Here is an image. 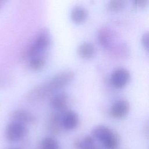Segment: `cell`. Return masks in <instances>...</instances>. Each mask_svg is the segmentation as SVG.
<instances>
[{"label": "cell", "instance_id": "1", "mask_svg": "<svg viewBox=\"0 0 149 149\" xmlns=\"http://www.w3.org/2000/svg\"><path fill=\"white\" fill-rule=\"evenodd\" d=\"M74 73L72 70L61 72L47 81H45L30 90L26 95L29 101H40L52 93L63 87L74 77Z\"/></svg>", "mask_w": 149, "mask_h": 149}, {"label": "cell", "instance_id": "2", "mask_svg": "<svg viewBox=\"0 0 149 149\" xmlns=\"http://www.w3.org/2000/svg\"><path fill=\"white\" fill-rule=\"evenodd\" d=\"M92 137L103 143L106 149H116L119 145V138L110 128L104 125L95 126L91 130Z\"/></svg>", "mask_w": 149, "mask_h": 149}, {"label": "cell", "instance_id": "3", "mask_svg": "<svg viewBox=\"0 0 149 149\" xmlns=\"http://www.w3.org/2000/svg\"><path fill=\"white\" fill-rule=\"evenodd\" d=\"M50 43L51 37L49 31L47 29L42 30L27 48V56L31 58L34 56L40 55L41 53L47 49Z\"/></svg>", "mask_w": 149, "mask_h": 149}, {"label": "cell", "instance_id": "4", "mask_svg": "<svg viewBox=\"0 0 149 149\" xmlns=\"http://www.w3.org/2000/svg\"><path fill=\"white\" fill-rule=\"evenodd\" d=\"M5 133L8 141L16 142L26 136L27 133V129L25 125L12 120L6 126Z\"/></svg>", "mask_w": 149, "mask_h": 149}, {"label": "cell", "instance_id": "5", "mask_svg": "<svg viewBox=\"0 0 149 149\" xmlns=\"http://www.w3.org/2000/svg\"><path fill=\"white\" fill-rule=\"evenodd\" d=\"M130 74L125 68H118L114 70L111 75V82L115 87H122L129 81Z\"/></svg>", "mask_w": 149, "mask_h": 149}, {"label": "cell", "instance_id": "6", "mask_svg": "<svg viewBox=\"0 0 149 149\" xmlns=\"http://www.w3.org/2000/svg\"><path fill=\"white\" fill-rule=\"evenodd\" d=\"M130 109V104L127 100L120 99L116 101L112 105L110 113L113 118L120 119L124 118L128 113Z\"/></svg>", "mask_w": 149, "mask_h": 149}, {"label": "cell", "instance_id": "7", "mask_svg": "<svg viewBox=\"0 0 149 149\" xmlns=\"http://www.w3.org/2000/svg\"><path fill=\"white\" fill-rule=\"evenodd\" d=\"M79 118L77 113L73 110L66 109L63 111L62 116V126L67 130L75 129L79 125Z\"/></svg>", "mask_w": 149, "mask_h": 149}, {"label": "cell", "instance_id": "8", "mask_svg": "<svg viewBox=\"0 0 149 149\" xmlns=\"http://www.w3.org/2000/svg\"><path fill=\"white\" fill-rule=\"evenodd\" d=\"M11 118L13 121H16L26 125L27 123H31L36 121V116L30 111L19 108L13 111L11 113Z\"/></svg>", "mask_w": 149, "mask_h": 149}, {"label": "cell", "instance_id": "9", "mask_svg": "<svg viewBox=\"0 0 149 149\" xmlns=\"http://www.w3.org/2000/svg\"><path fill=\"white\" fill-rule=\"evenodd\" d=\"M98 39L104 48L111 49L113 43V36L111 30L108 27H102L98 32Z\"/></svg>", "mask_w": 149, "mask_h": 149}, {"label": "cell", "instance_id": "10", "mask_svg": "<svg viewBox=\"0 0 149 149\" xmlns=\"http://www.w3.org/2000/svg\"><path fill=\"white\" fill-rule=\"evenodd\" d=\"M77 52L81 58L89 59L94 56L96 50L94 45L92 42L84 41L78 46Z\"/></svg>", "mask_w": 149, "mask_h": 149}, {"label": "cell", "instance_id": "11", "mask_svg": "<svg viewBox=\"0 0 149 149\" xmlns=\"http://www.w3.org/2000/svg\"><path fill=\"white\" fill-rule=\"evenodd\" d=\"M68 95L65 92L56 94L52 97L50 101L51 105L58 111L66 109V105L68 102Z\"/></svg>", "mask_w": 149, "mask_h": 149}, {"label": "cell", "instance_id": "12", "mask_svg": "<svg viewBox=\"0 0 149 149\" xmlns=\"http://www.w3.org/2000/svg\"><path fill=\"white\" fill-rule=\"evenodd\" d=\"M87 9L81 5L74 6L72 9L70 13L72 19L76 23H80L84 21L87 17Z\"/></svg>", "mask_w": 149, "mask_h": 149}, {"label": "cell", "instance_id": "13", "mask_svg": "<svg viewBox=\"0 0 149 149\" xmlns=\"http://www.w3.org/2000/svg\"><path fill=\"white\" fill-rule=\"evenodd\" d=\"M45 64V58L41 55H36L30 58L29 62V66L34 70L41 69Z\"/></svg>", "mask_w": 149, "mask_h": 149}, {"label": "cell", "instance_id": "14", "mask_svg": "<svg viewBox=\"0 0 149 149\" xmlns=\"http://www.w3.org/2000/svg\"><path fill=\"white\" fill-rule=\"evenodd\" d=\"M40 149H59V144L55 139L47 137L42 140Z\"/></svg>", "mask_w": 149, "mask_h": 149}, {"label": "cell", "instance_id": "15", "mask_svg": "<svg viewBox=\"0 0 149 149\" xmlns=\"http://www.w3.org/2000/svg\"><path fill=\"white\" fill-rule=\"evenodd\" d=\"M125 4V1L124 0H111L108 2L107 7L109 10L115 11L122 9Z\"/></svg>", "mask_w": 149, "mask_h": 149}, {"label": "cell", "instance_id": "16", "mask_svg": "<svg viewBox=\"0 0 149 149\" xmlns=\"http://www.w3.org/2000/svg\"><path fill=\"white\" fill-rule=\"evenodd\" d=\"M79 147L81 149H94V140L91 136H87L78 143Z\"/></svg>", "mask_w": 149, "mask_h": 149}, {"label": "cell", "instance_id": "17", "mask_svg": "<svg viewBox=\"0 0 149 149\" xmlns=\"http://www.w3.org/2000/svg\"><path fill=\"white\" fill-rule=\"evenodd\" d=\"M141 44L143 45V47L145 48L147 51L148 50V31L144 32L141 38Z\"/></svg>", "mask_w": 149, "mask_h": 149}, {"label": "cell", "instance_id": "18", "mask_svg": "<svg viewBox=\"0 0 149 149\" xmlns=\"http://www.w3.org/2000/svg\"><path fill=\"white\" fill-rule=\"evenodd\" d=\"M148 3V0H134L133 4L136 7H144Z\"/></svg>", "mask_w": 149, "mask_h": 149}, {"label": "cell", "instance_id": "19", "mask_svg": "<svg viewBox=\"0 0 149 149\" xmlns=\"http://www.w3.org/2000/svg\"><path fill=\"white\" fill-rule=\"evenodd\" d=\"M10 149H19V148H10Z\"/></svg>", "mask_w": 149, "mask_h": 149}]
</instances>
